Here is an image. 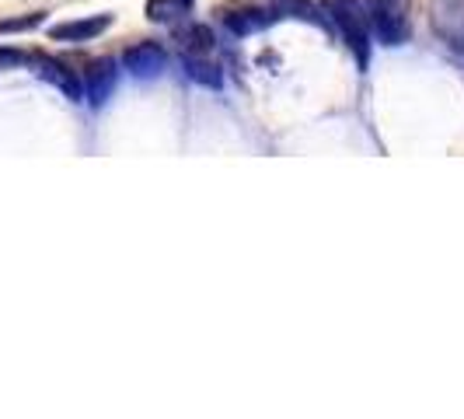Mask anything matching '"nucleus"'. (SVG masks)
I'll return each instance as SVG.
<instances>
[{
    "label": "nucleus",
    "instance_id": "8",
    "mask_svg": "<svg viewBox=\"0 0 464 419\" xmlns=\"http://www.w3.org/2000/svg\"><path fill=\"white\" fill-rule=\"evenodd\" d=\"M269 22H273V15L269 11H258V7H241V11L227 15V28H231L234 35H256Z\"/></svg>",
    "mask_w": 464,
    "mask_h": 419
},
{
    "label": "nucleus",
    "instance_id": "5",
    "mask_svg": "<svg viewBox=\"0 0 464 419\" xmlns=\"http://www.w3.org/2000/svg\"><path fill=\"white\" fill-rule=\"evenodd\" d=\"M116 81H119V70L116 60H94L88 73H84V98L92 105H105L112 92H116Z\"/></svg>",
    "mask_w": 464,
    "mask_h": 419
},
{
    "label": "nucleus",
    "instance_id": "10",
    "mask_svg": "<svg viewBox=\"0 0 464 419\" xmlns=\"http://www.w3.org/2000/svg\"><path fill=\"white\" fill-rule=\"evenodd\" d=\"M186 73L203 88H220V70L207 56H186Z\"/></svg>",
    "mask_w": 464,
    "mask_h": 419
},
{
    "label": "nucleus",
    "instance_id": "6",
    "mask_svg": "<svg viewBox=\"0 0 464 419\" xmlns=\"http://www.w3.org/2000/svg\"><path fill=\"white\" fill-rule=\"evenodd\" d=\"M112 24V15H92V18H77V22L53 24L49 35L56 43H92L94 35H102Z\"/></svg>",
    "mask_w": 464,
    "mask_h": 419
},
{
    "label": "nucleus",
    "instance_id": "2",
    "mask_svg": "<svg viewBox=\"0 0 464 419\" xmlns=\"http://www.w3.org/2000/svg\"><path fill=\"white\" fill-rule=\"evenodd\" d=\"M367 15H371L373 35L384 46H401L409 43V0H363Z\"/></svg>",
    "mask_w": 464,
    "mask_h": 419
},
{
    "label": "nucleus",
    "instance_id": "13",
    "mask_svg": "<svg viewBox=\"0 0 464 419\" xmlns=\"http://www.w3.org/2000/svg\"><path fill=\"white\" fill-rule=\"evenodd\" d=\"M22 63H28V53H22V49H7V46H0V70L22 67Z\"/></svg>",
    "mask_w": 464,
    "mask_h": 419
},
{
    "label": "nucleus",
    "instance_id": "9",
    "mask_svg": "<svg viewBox=\"0 0 464 419\" xmlns=\"http://www.w3.org/2000/svg\"><path fill=\"white\" fill-rule=\"evenodd\" d=\"M196 0H147V18L158 24H175L188 18Z\"/></svg>",
    "mask_w": 464,
    "mask_h": 419
},
{
    "label": "nucleus",
    "instance_id": "7",
    "mask_svg": "<svg viewBox=\"0 0 464 419\" xmlns=\"http://www.w3.org/2000/svg\"><path fill=\"white\" fill-rule=\"evenodd\" d=\"M273 11L276 15H286V18H297V22H307L314 28H325V11L311 0H273Z\"/></svg>",
    "mask_w": 464,
    "mask_h": 419
},
{
    "label": "nucleus",
    "instance_id": "1",
    "mask_svg": "<svg viewBox=\"0 0 464 419\" xmlns=\"http://www.w3.org/2000/svg\"><path fill=\"white\" fill-rule=\"evenodd\" d=\"M322 11L328 15V22L335 24L346 39V46L353 49L360 70L371 67V15L363 7V0H322Z\"/></svg>",
    "mask_w": 464,
    "mask_h": 419
},
{
    "label": "nucleus",
    "instance_id": "3",
    "mask_svg": "<svg viewBox=\"0 0 464 419\" xmlns=\"http://www.w3.org/2000/svg\"><path fill=\"white\" fill-rule=\"evenodd\" d=\"M28 63H32V70H35V77H43V81H49L53 88H60L70 102H81V98H84V81H81L67 63L53 60V56H28Z\"/></svg>",
    "mask_w": 464,
    "mask_h": 419
},
{
    "label": "nucleus",
    "instance_id": "4",
    "mask_svg": "<svg viewBox=\"0 0 464 419\" xmlns=\"http://www.w3.org/2000/svg\"><path fill=\"white\" fill-rule=\"evenodd\" d=\"M122 63H126V70H130L137 81H150V77H158V73L168 67V56H164V49L158 46V43H137V46L126 49Z\"/></svg>",
    "mask_w": 464,
    "mask_h": 419
},
{
    "label": "nucleus",
    "instance_id": "12",
    "mask_svg": "<svg viewBox=\"0 0 464 419\" xmlns=\"http://www.w3.org/2000/svg\"><path fill=\"white\" fill-rule=\"evenodd\" d=\"M46 15H24V18H7V22H0V35H7V32H32V28H39Z\"/></svg>",
    "mask_w": 464,
    "mask_h": 419
},
{
    "label": "nucleus",
    "instance_id": "11",
    "mask_svg": "<svg viewBox=\"0 0 464 419\" xmlns=\"http://www.w3.org/2000/svg\"><path fill=\"white\" fill-rule=\"evenodd\" d=\"M182 49H186V56H207L213 49V32L207 24H192L182 32Z\"/></svg>",
    "mask_w": 464,
    "mask_h": 419
}]
</instances>
